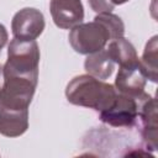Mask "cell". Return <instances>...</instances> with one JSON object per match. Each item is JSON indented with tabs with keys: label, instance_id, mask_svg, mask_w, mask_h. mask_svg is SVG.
I'll list each match as a JSON object with an SVG mask.
<instances>
[{
	"label": "cell",
	"instance_id": "obj_3",
	"mask_svg": "<svg viewBox=\"0 0 158 158\" xmlns=\"http://www.w3.org/2000/svg\"><path fill=\"white\" fill-rule=\"evenodd\" d=\"M72 48L79 54H91L104 49L111 41L107 28L98 20L74 26L68 36Z\"/></svg>",
	"mask_w": 158,
	"mask_h": 158
},
{
	"label": "cell",
	"instance_id": "obj_11",
	"mask_svg": "<svg viewBox=\"0 0 158 158\" xmlns=\"http://www.w3.org/2000/svg\"><path fill=\"white\" fill-rule=\"evenodd\" d=\"M110 58L115 62V64L127 65L131 63H135L138 60L136 48L133 44L126 40L125 37H118L115 40H111L107 48H105Z\"/></svg>",
	"mask_w": 158,
	"mask_h": 158
},
{
	"label": "cell",
	"instance_id": "obj_1",
	"mask_svg": "<svg viewBox=\"0 0 158 158\" xmlns=\"http://www.w3.org/2000/svg\"><path fill=\"white\" fill-rule=\"evenodd\" d=\"M116 95L114 85L89 74L74 77L65 88V96L70 104L89 107L99 112L109 109L115 101Z\"/></svg>",
	"mask_w": 158,
	"mask_h": 158
},
{
	"label": "cell",
	"instance_id": "obj_8",
	"mask_svg": "<svg viewBox=\"0 0 158 158\" xmlns=\"http://www.w3.org/2000/svg\"><path fill=\"white\" fill-rule=\"evenodd\" d=\"M138 117L142 122L141 135L147 146L152 151L157 148V105L156 99L148 94H143L138 99Z\"/></svg>",
	"mask_w": 158,
	"mask_h": 158
},
{
	"label": "cell",
	"instance_id": "obj_5",
	"mask_svg": "<svg viewBox=\"0 0 158 158\" xmlns=\"http://www.w3.org/2000/svg\"><path fill=\"white\" fill-rule=\"evenodd\" d=\"M43 14L35 7H25L17 11L11 21V30L15 38L36 40L44 30Z\"/></svg>",
	"mask_w": 158,
	"mask_h": 158
},
{
	"label": "cell",
	"instance_id": "obj_4",
	"mask_svg": "<svg viewBox=\"0 0 158 158\" xmlns=\"http://www.w3.org/2000/svg\"><path fill=\"white\" fill-rule=\"evenodd\" d=\"M138 117V99L117 94L112 105L100 112V120L112 127H132Z\"/></svg>",
	"mask_w": 158,
	"mask_h": 158
},
{
	"label": "cell",
	"instance_id": "obj_13",
	"mask_svg": "<svg viewBox=\"0 0 158 158\" xmlns=\"http://www.w3.org/2000/svg\"><path fill=\"white\" fill-rule=\"evenodd\" d=\"M94 19L100 21L107 28L111 40H115V38H118V37H123L125 25H123L122 20L117 15H115L112 12H101V14H98Z\"/></svg>",
	"mask_w": 158,
	"mask_h": 158
},
{
	"label": "cell",
	"instance_id": "obj_17",
	"mask_svg": "<svg viewBox=\"0 0 158 158\" xmlns=\"http://www.w3.org/2000/svg\"><path fill=\"white\" fill-rule=\"evenodd\" d=\"M128 0H111V2L116 6V5H122V4H125V2H127Z\"/></svg>",
	"mask_w": 158,
	"mask_h": 158
},
{
	"label": "cell",
	"instance_id": "obj_15",
	"mask_svg": "<svg viewBox=\"0 0 158 158\" xmlns=\"http://www.w3.org/2000/svg\"><path fill=\"white\" fill-rule=\"evenodd\" d=\"M7 40H9L7 31H6L5 26H4L2 23H0V52H1V49L4 48V46L6 44Z\"/></svg>",
	"mask_w": 158,
	"mask_h": 158
},
{
	"label": "cell",
	"instance_id": "obj_16",
	"mask_svg": "<svg viewBox=\"0 0 158 158\" xmlns=\"http://www.w3.org/2000/svg\"><path fill=\"white\" fill-rule=\"evenodd\" d=\"M2 83V65H0V105H1V84Z\"/></svg>",
	"mask_w": 158,
	"mask_h": 158
},
{
	"label": "cell",
	"instance_id": "obj_12",
	"mask_svg": "<svg viewBox=\"0 0 158 158\" xmlns=\"http://www.w3.org/2000/svg\"><path fill=\"white\" fill-rule=\"evenodd\" d=\"M157 58H158V36H153L146 43L142 59L139 60L141 68L146 78L152 83H157V79H158Z\"/></svg>",
	"mask_w": 158,
	"mask_h": 158
},
{
	"label": "cell",
	"instance_id": "obj_2",
	"mask_svg": "<svg viewBox=\"0 0 158 158\" xmlns=\"http://www.w3.org/2000/svg\"><path fill=\"white\" fill-rule=\"evenodd\" d=\"M40 48L36 40H11L7 47V60L2 75L38 80Z\"/></svg>",
	"mask_w": 158,
	"mask_h": 158
},
{
	"label": "cell",
	"instance_id": "obj_14",
	"mask_svg": "<svg viewBox=\"0 0 158 158\" xmlns=\"http://www.w3.org/2000/svg\"><path fill=\"white\" fill-rule=\"evenodd\" d=\"M91 10H94L98 14L101 12H111L115 7V5L111 2V0H88Z\"/></svg>",
	"mask_w": 158,
	"mask_h": 158
},
{
	"label": "cell",
	"instance_id": "obj_7",
	"mask_svg": "<svg viewBox=\"0 0 158 158\" xmlns=\"http://www.w3.org/2000/svg\"><path fill=\"white\" fill-rule=\"evenodd\" d=\"M49 10L54 25L68 30L84 20V6L81 0H51Z\"/></svg>",
	"mask_w": 158,
	"mask_h": 158
},
{
	"label": "cell",
	"instance_id": "obj_6",
	"mask_svg": "<svg viewBox=\"0 0 158 158\" xmlns=\"http://www.w3.org/2000/svg\"><path fill=\"white\" fill-rule=\"evenodd\" d=\"M146 84L147 78L141 68L139 59L135 63L121 65L115 79V89L120 94L135 99H139L144 94Z\"/></svg>",
	"mask_w": 158,
	"mask_h": 158
},
{
	"label": "cell",
	"instance_id": "obj_10",
	"mask_svg": "<svg viewBox=\"0 0 158 158\" xmlns=\"http://www.w3.org/2000/svg\"><path fill=\"white\" fill-rule=\"evenodd\" d=\"M84 68L89 75L100 80H105L112 75L115 69V62L110 58L106 49L104 48L95 53L88 54L84 62Z\"/></svg>",
	"mask_w": 158,
	"mask_h": 158
},
{
	"label": "cell",
	"instance_id": "obj_9",
	"mask_svg": "<svg viewBox=\"0 0 158 158\" xmlns=\"http://www.w3.org/2000/svg\"><path fill=\"white\" fill-rule=\"evenodd\" d=\"M28 128V109L0 107V135L19 137Z\"/></svg>",
	"mask_w": 158,
	"mask_h": 158
}]
</instances>
